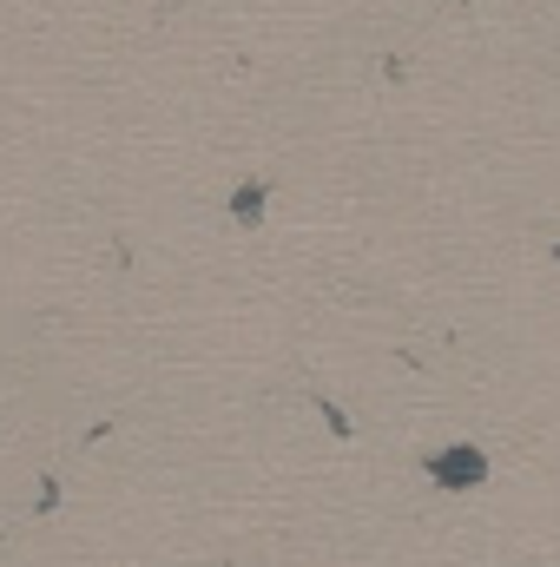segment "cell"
Instances as JSON below:
<instances>
[{
    "instance_id": "6da1fadb",
    "label": "cell",
    "mask_w": 560,
    "mask_h": 567,
    "mask_svg": "<svg viewBox=\"0 0 560 567\" xmlns=\"http://www.w3.org/2000/svg\"><path fill=\"white\" fill-rule=\"evenodd\" d=\"M422 475H428L442 495H475V488L488 482V455H481V442H448V449L422 455Z\"/></svg>"
},
{
    "instance_id": "7a4b0ae2",
    "label": "cell",
    "mask_w": 560,
    "mask_h": 567,
    "mask_svg": "<svg viewBox=\"0 0 560 567\" xmlns=\"http://www.w3.org/2000/svg\"><path fill=\"white\" fill-rule=\"evenodd\" d=\"M265 198H271V185H265V178H251V185L231 198V218H238V225H258V218H265Z\"/></svg>"
},
{
    "instance_id": "3957f363",
    "label": "cell",
    "mask_w": 560,
    "mask_h": 567,
    "mask_svg": "<svg viewBox=\"0 0 560 567\" xmlns=\"http://www.w3.org/2000/svg\"><path fill=\"white\" fill-rule=\"evenodd\" d=\"M310 403L323 410V423H330V429H336V435H343V442H350V416H343V410H336V403H330L323 390H310Z\"/></svg>"
},
{
    "instance_id": "277c9868",
    "label": "cell",
    "mask_w": 560,
    "mask_h": 567,
    "mask_svg": "<svg viewBox=\"0 0 560 567\" xmlns=\"http://www.w3.org/2000/svg\"><path fill=\"white\" fill-rule=\"evenodd\" d=\"M53 502H60V482H53V475H40V502H33V508H40V515H53Z\"/></svg>"
}]
</instances>
